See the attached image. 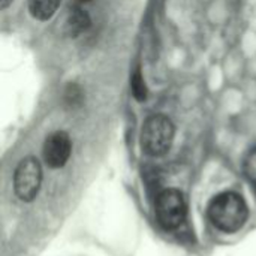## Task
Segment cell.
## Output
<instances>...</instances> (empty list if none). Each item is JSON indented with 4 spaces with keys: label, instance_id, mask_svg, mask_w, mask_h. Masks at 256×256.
<instances>
[{
    "label": "cell",
    "instance_id": "obj_1",
    "mask_svg": "<svg viewBox=\"0 0 256 256\" xmlns=\"http://www.w3.org/2000/svg\"><path fill=\"white\" fill-rule=\"evenodd\" d=\"M207 213L218 230L224 232H236L244 226L249 208L242 195L236 192H224L212 200Z\"/></svg>",
    "mask_w": 256,
    "mask_h": 256
},
{
    "label": "cell",
    "instance_id": "obj_2",
    "mask_svg": "<svg viewBox=\"0 0 256 256\" xmlns=\"http://www.w3.org/2000/svg\"><path fill=\"white\" fill-rule=\"evenodd\" d=\"M174 124L162 114H154L146 120L141 130V147L146 154L158 158L165 154L174 141Z\"/></svg>",
    "mask_w": 256,
    "mask_h": 256
},
{
    "label": "cell",
    "instance_id": "obj_3",
    "mask_svg": "<svg viewBox=\"0 0 256 256\" xmlns=\"http://www.w3.org/2000/svg\"><path fill=\"white\" fill-rule=\"evenodd\" d=\"M156 218L159 224L166 230L178 228L188 214V206L183 194L177 189H165L162 190L154 204Z\"/></svg>",
    "mask_w": 256,
    "mask_h": 256
},
{
    "label": "cell",
    "instance_id": "obj_4",
    "mask_svg": "<svg viewBox=\"0 0 256 256\" xmlns=\"http://www.w3.org/2000/svg\"><path fill=\"white\" fill-rule=\"evenodd\" d=\"M42 183V168L36 158H24L14 174V189L21 201H33Z\"/></svg>",
    "mask_w": 256,
    "mask_h": 256
},
{
    "label": "cell",
    "instance_id": "obj_5",
    "mask_svg": "<svg viewBox=\"0 0 256 256\" xmlns=\"http://www.w3.org/2000/svg\"><path fill=\"white\" fill-rule=\"evenodd\" d=\"M70 152H72L70 138L63 130H57V132L51 134L45 140L44 148H42L44 160L51 168H62V166H64L66 162L70 158Z\"/></svg>",
    "mask_w": 256,
    "mask_h": 256
},
{
    "label": "cell",
    "instance_id": "obj_6",
    "mask_svg": "<svg viewBox=\"0 0 256 256\" xmlns=\"http://www.w3.org/2000/svg\"><path fill=\"white\" fill-rule=\"evenodd\" d=\"M92 24V18L86 9L81 8V4H75L66 20V32L69 36L76 38L81 33L87 32Z\"/></svg>",
    "mask_w": 256,
    "mask_h": 256
},
{
    "label": "cell",
    "instance_id": "obj_7",
    "mask_svg": "<svg viewBox=\"0 0 256 256\" xmlns=\"http://www.w3.org/2000/svg\"><path fill=\"white\" fill-rule=\"evenodd\" d=\"M62 0H27L30 15L38 21H48L54 16Z\"/></svg>",
    "mask_w": 256,
    "mask_h": 256
},
{
    "label": "cell",
    "instance_id": "obj_8",
    "mask_svg": "<svg viewBox=\"0 0 256 256\" xmlns=\"http://www.w3.org/2000/svg\"><path fill=\"white\" fill-rule=\"evenodd\" d=\"M130 90L134 93V98L138 102H142L147 99V87H146V81H144L140 69H136L134 72V75L130 76Z\"/></svg>",
    "mask_w": 256,
    "mask_h": 256
},
{
    "label": "cell",
    "instance_id": "obj_9",
    "mask_svg": "<svg viewBox=\"0 0 256 256\" xmlns=\"http://www.w3.org/2000/svg\"><path fill=\"white\" fill-rule=\"evenodd\" d=\"M243 172L246 178L256 188V147L246 154L243 160Z\"/></svg>",
    "mask_w": 256,
    "mask_h": 256
},
{
    "label": "cell",
    "instance_id": "obj_10",
    "mask_svg": "<svg viewBox=\"0 0 256 256\" xmlns=\"http://www.w3.org/2000/svg\"><path fill=\"white\" fill-rule=\"evenodd\" d=\"M64 102L69 106H78L82 102V92L76 84H69L64 90Z\"/></svg>",
    "mask_w": 256,
    "mask_h": 256
},
{
    "label": "cell",
    "instance_id": "obj_11",
    "mask_svg": "<svg viewBox=\"0 0 256 256\" xmlns=\"http://www.w3.org/2000/svg\"><path fill=\"white\" fill-rule=\"evenodd\" d=\"M12 0H0V9H6Z\"/></svg>",
    "mask_w": 256,
    "mask_h": 256
},
{
    "label": "cell",
    "instance_id": "obj_12",
    "mask_svg": "<svg viewBox=\"0 0 256 256\" xmlns=\"http://www.w3.org/2000/svg\"><path fill=\"white\" fill-rule=\"evenodd\" d=\"M86 2H88V0H78L76 4H81V3H86Z\"/></svg>",
    "mask_w": 256,
    "mask_h": 256
}]
</instances>
